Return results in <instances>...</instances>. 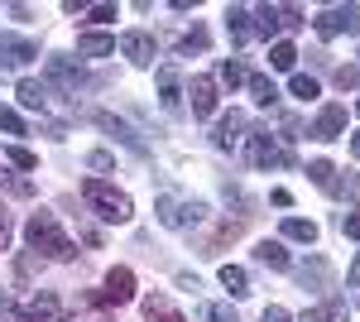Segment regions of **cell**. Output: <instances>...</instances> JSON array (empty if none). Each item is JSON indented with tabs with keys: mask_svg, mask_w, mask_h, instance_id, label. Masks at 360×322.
<instances>
[{
	"mask_svg": "<svg viewBox=\"0 0 360 322\" xmlns=\"http://www.w3.org/2000/svg\"><path fill=\"white\" fill-rule=\"evenodd\" d=\"M283 241L312 245V241H317V226H312V221H303V216H288V221H283Z\"/></svg>",
	"mask_w": 360,
	"mask_h": 322,
	"instance_id": "22",
	"label": "cell"
},
{
	"mask_svg": "<svg viewBox=\"0 0 360 322\" xmlns=\"http://www.w3.org/2000/svg\"><path fill=\"white\" fill-rule=\"evenodd\" d=\"M293 63H298V49H293L288 39H278L274 49H269V68H278V73H293Z\"/></svg>",
	"mask_w": 360,
	"mask_h": 322,
	"instance_id": "23",
	"label": "cell"
},
{
	"mask_svg": "<svg viewBox=\"0 0 360 322\" xmlns=\"http://www.w3.org/2000/svg\"><path fill=\"white\" fill-rule=\"evenodd\" d=\"M288 92L298 97V101H312L322 87H317V78H307V73H293V82H288Z\"/></svg>",
	"mask_w": 360,
	"mask_h": 322,
	"instance_id": "29",
	"label": "cell"
},
{
	"mask_svg": "<svg viewBox=\"0 0 360 322\" xmlns=\"http://www.w3.org/2000/svg\"><path fill=\"white\" fill-rule=\"evenodd\" d=\"M226 29H231V39H236V44H250V39H255V25H250V10H245V5H231V10H226Z\"/></svg>",
	"mask_w": 360,
	"mask_h": 322,
	"instance_id": "16",
	"label": "cell"
},
{
	"mask_svg": "<svg viewBox=\"0 0 360 322\" xmlns=\"http://www.w3.org/2000/svg\"><path fill=\"white\" fill-rule=\"evenodd\" d=\"M346 284H351V289H360V255H356V265H351V274H346Z\"/></svg>",
	"mask_w": 360,
	"mask_h": 322,
	"instance_id": "42",
	"label": "cell"
},
{
	"mask_svg": "<svg viewBox=\"0 0 360 322\" xmlns=\"http://www.w3.org/2000/svg\"><path fill=\"white\" fill-rule=\"evenodd\" d=\"M5 245H10V216L0 212V250H5Z\"/></svg>",
	"mask_w": 360,
	"mask_h": 322,
	"instance_id": "41",
	"label": "cell"
},
{
	"mask_svg": "<svg viewBox=\"0 0 360 322\" xmlns=\"http://www.w3.org/2000/svg\"><path fill=\"white\" fill-rule=\"evenodd\" d=\"M202 318H207V322H240L231 303H207V308H202Z\"/></svg>",
	"mask_w": 360,
	"mask_h": 322,
	"instance_id": "31",
	"label": "cell"
},
{
	"mask_svg": "<svg viewBox=\"0 0 360 322\" xmlns=\"http://www.w3.org/2000/svg\"><path fill=\"white\" fill-rule=\"evenodd\" d=\"M58 298L53 294H34L29 303H15V298H0V318L5 322H58Z\"/></svg>",
	"mask_w": 360,
	"mask_h": 322,
	"instance_id": "4",
	"label": "cell"
},
{
	"mask_svg": "<svg viewBox=\"0 0 360 322\" xmlns=\"http://www.w3.org/2000/svg\"><path fill=\"white\" fill-rule=\"evenodd\" d=\"M240 130H245V116H236V111H231V116H221V120H217L212 144H217V149H236V144H240Z\"/></svg>",
	"mask_w": 360,
	"mask_h": 322,
	"instance_id": "13",
	"label": "cell"
},
{
	"mask_svg": "<svg viewBox=\"0 0 360 322\" xmlns=\"http://www.w3.org/2000/svg\"><path fill=\"white\" fill-rule=\"evenodd\" d=\"M278 29H283V20H278V5H259V10H255V34H259V39H274Z\"/></svg>",
	"mask_w": 360,
	"mask_h": 322,
	"instance_id": "21",
	"label": "cell"
},
{
	"mask_svg": "<svg viewBox=\"0 0 360 322\" xmlns=\"http://www.w3.org/2000/svg\"><path fill=\"white\" fill-rule=\"evenodd\" d=\"M115 49L130 58L135 68H149V63H154V54H159L154 34H139V29H135V34H120V39H115Z\"/></svg>",
	"mask_w": 360,
	"mask_h": 322,
	"instance_id": "8",
	"label": "cell"
},
{
	"mask_svg": "<svg viewBox=\"0 0 360 322\" xmlns=\"http://www.w3.org/2000/svg\"><path fill=\"white\" fill-rule=\"evenodd\" d=\"M25 236H29V245H34L39 255H49V260H72V255H77V245L63 236V226H58L53 212H34L29 226H25Z\"/></svg>",
	"mask_w": 360,
	"mask_h": 322,
	"instance_id": "1",
	"label": "cell"
},
{
	"mask_svg": "<svg viewBox=\"0 0 360 322\" xmlns=\"http://www.w3.org/2000/svg\"><path fill=\"white\" fill-rule=\"evenodd\" d=\"M0 130H5V135H25V120H20L10 106H0Z\"/></svg>",
	"mask_w": 360,
	"mask_h": 322,
	"instance_id": "34",
	"label": "cell"
},
{
	"mask_svg": "<svg viewBox=\"0 0 360 322\" xmlns=\"http://www.w3.org/2000/svg\"><path fill=\"white\" fill-rule=\"evenodd\" d=\"M77 54H82V58L115 54V34H82V39H77Z\"/></svg>",
	"mask_w": 360,
	"mask_h": 322,
	"instance_id": "19",
	"label": "cell"
},
{
	"mask_svg": "<svg viewBox=\"0 0 360 322\" xmlns=\"http://www.w3.org/2000/svg\"><path fill=\"white\" fill-rule=\"evenodd\" d=\"M360 29V5H327L317 15V34L322 39H336V34H356Z\"/></svg>",
	"mask_w": 360,
	"mask_h": 322,
	"instance_id": "6",
	"label": "cell"
},
{
	"mask_svg": "<svg viewBox=\"0 0 360 322\" xmlns=\"http://www.w3.org/2000/svg\"><path fill=\"white\" fill-rule=\"evenodd\" d=\"M245 159H250V168H278V163H293V154H288V149H278L269 130H250Z\"/></svg>",
	"mask_w": 360,
	"mask_h": 322,
	"instance_id": "5",
	"label": "cell"
},
{
	"mask_svg": "<svg viewBox=\"0 0 360 322\" xmlns=\"http://www.w3.org/2000/svg\"><path fill=\"white\" fill-rule=\"evenodd\" d=\"M207 49V29H193V34H183V44H178V54H202Z\"/></svg>",
	"mask_w": 360,
	"mask_h": 322,
	"instance_id": "33",
	"label": "cell"
},
{
	"mask_svg": "<svg viewBox=\"0 0 360 322\" xmlns=\"http://www.w3.org/2000/svg\"><path fill=\"white\" fill-rule=\"evenodd\" d=\"M188 97H193V116L197 120H207L212 111H217V78H193V87H188Z\"/></svg>",
	"mask_w": 360,
	"mask_h": 322,
	"instance_id": "12",
	"label": "cell"
},
{
	"mask_svg": "<svg viewBox=\"0 0 360 322\" xmlns=\"http://www.w3.org/2000/svg\"><path fill=\"white\" fill-rule=\"evenodd\" d=\"M307 178H312L317 188H327V192L341 197V183H336V163L332 159H312V163H307Z\"/></svg>",
	"mask_w": 360,
	"mask_h": 322,
	"instance_id": "18",
	"label": "cell"
},
{
	"mask_svg": "<svg viewBox=\"0 0 360 322\" xmlns=\"http://www.w3.org/2000/svg\"><path fill=\"white\" fill-rule=\"evenodd\" d=\"M39 58V44L34 39H20V34H0V63L20 68V63H34Z\"/></svg>",
	"mask_w": 360,
	"mask_h": 322,
	"instance_id": "11",
	"label": "cell"
},
{
	"mask_svg": "<svg viewBox=\"0 0 360 322\" xmlns=\"http://www.w3.org/2000/svg\"><path fill=\"white\" fill-rule=\"evenodd\" d=\"M221 284H226V289H231L236 298H245V294H250V274H245L240 265H221Z\"/></svg>",
	"mask_w": 360,
	"mask_h": 322,
	"instance_id": "24",
	"label": "cell"
},
{
	"mask_svg": "<svg viewBox=\"0 0 360 322\" xmlns=\"http://www.w3.org/2000/svg\"><path fill=\"white\" fill-rule=\"evenodd\" d=\"M111 154H106V149H91V154H86V168H111Z\"/></svg>",
	"mask_w": 360,
	"mask_h": 322,
	"instance_id": "38",
	"label": "cell"
},
{
	"mask_svg": "<svg viewBox=\"0 0 360 322\" xmlns=\"http://www.w3.org/2000/svg\"><path fill=\"white\" fill-rule=\"evenodd\" d=\"M341 231H346L351 241H360V212H346V216H341Z\"/></svg>",
	"mask_w": 360,
	"mask_h": 322,
	"instance_id": "37",
	"label": "cell"
},
{
	"mask_svg": "<svg viewBox=\"0 0 360 322\" xmlns=\"http://www.w3.org/2000/svg\"><path fill=\"white\" fill-rule=\"evenodd\" d=\"M130 298H135V274L125 265H115L111 274H106V289L91 294V303H115V308H120V303H130Z\"/></svg>",
	"mask_w": 360,
	"mask_h": 322,
	"instance_id": "7",
	"label": "cell"
},
{
	"mask_svg": "<svg viewBox=\"0 0 360 322\" xmlns=\"http://www.w3.org/2000/svg\"><path fill=\"white\" fill-rule=\"evenodd\" d=\"M139 308H144V318H149V322H188V318H183V313H178V308H173L164 294H149L144 303H139Z\"/></svg>",
	"mask_w": 360,
	"mask_h": 322,
	"instance_id": "15",
	"label": "cell"
},
{
	"mask_svg": "<svg viewBox=\"0 0 360 322\" xmlns=\"http://www.w3.org/2000/svg\"><path fill=\"white\" fill-rule=\"evenodd\" d=\"M86 20H91V25H111V20H115V5H91V10H86Z\"/></svg>",
	"mask_w": 360,
	"mask_h": 322,
	"instance_id": "35",
	"label": "cell"
},
{
	"mask_svg": "<svg viewBox=\"0 0 360 322\" xmlns=\"http://www.w3.org/2000/svg\"><path fill=\"white\" fill-rule=\"evenodd\" d=\"M255 260L264 269H278V274H283V269H288V250H283V241H259L255 245Z\"/></svg>",
	"mask_w": 360,
	"mask_h": 322,
	"instance_id": "17",
	"label": "cell"
},
{
	"mask_svg": "<svg viewBox=\"0 0 360 322\" xmlns=\"http://www.w3.org/2000/svg\"><path fill=\"white\" fill-rule=\"evenodd\" d=\"M336 87L346 92V87H360V68H336Z\"/></svg>",
	"mask_w": 360,
	"mask_h": 322,
	"instance_id": "36",
	"label": "cell"
},
{
	"mask_svg": "<svg viewBox=\"0 0 360 322\" xmlns=\"http://www.w3.org/2000/svg\"><path fill=\"white\" fill-rule=\"evenodd\" d=\"M5 159L15 163V168H39V154H29L25 144H10V149H5Z\"/></svg>",
	"mask_w": 360,
	"mask_h": 322,
	"instance_id": "30",
	"label": "cell"
},
{
	"mask_svg": "<svg viewBox=\"0 0 360 322\" xmlns=\"http://www.w3.org/2000/svg\"><path fill=\"white\" fill-rule=\"evenodd\" d=\"M250 97H255V106H274V101H278V87L269 78H259V73H255V78H250Z\"/></svg>",
	"mask_w": 360,
	"mask_h": 322,
	"instance_id": "25",
	"label": "cell"
},
{
	"mask_svg": "<svg viewBox=\"0 0 360 322\" xmlns=\"http://www.w3.org/2000/svg\"><path fill=\"white\" fill-rule=\"evenodd\" d=\"M341 130H346V106H322V111H317V120L307 125V135H312V140H322V144L336 140Z\"/></svg>",
	"mask_w": 360,
	"mask_h": 322,
	"instance_id": "10",
	"label": "cell"
},
{
	"mask_svg": "<svg viewBox=\"0 0 360 322\" xmlns=\"http://www.w3.org/2000/svg\"><path fill=\"white\" fill-rule=\"evenodd\" d=\"M351 154H356V159H360V130H356V140H351Z\"/></svg>",
	"mask_w": 360,
	"mask_h": 322,
	"instance_id": "43",
	"label": "cell"
},
{
	"mask_svg": "<svg viewBox=\"0 0 360 322\" xmlns=\"http://www.w3.org/2000/svg\"><path fill=\"white\" fill-rule=\"evenodd\" d=\"M49 73H53L58 82H68V87H91V78H86L82 68H72L68 58H49Z\"/></svg>",
	"mask_w": 360,
	"mask_h": 322,
	"instance_id": "20",
	"label": "cell"
},
{
	"mask_svg": "<svg viewBox=\"0 0 360 322\" xmlns=\"http://www.w3.org/2000/svg\"><path fill=\"white\" fill-rule=\"evenodd\" d=\"M154 216L164 221L168 231H188V226H202V221H207V207H202V202H188V197L164 192V197L154 202Z\"/></svg>",
	"mask_w": 360,
	"mask_h": 322,
	"instance_id": "3",
	"label": "cell"
},
{
	"mask_svg": "<svg viewBox=\"0 0 360 322\" xmlns=\"http://www.w3.org/2000/svg\"><path fill=\"white\" fill-rule=\"evenodd\" d=\"M217 78H221L226 87H240V82H245V73H240V63H236V58H226L221 68H217Z\"/></svg>",
	"mask_w": 360,
	"mask_h": 322,
	"instance_id": "32",
	"label": "cell"
},
{
	"mask_svg": "<svg viewBox=\"0 0 360 322\" xmlns=\"http://www.w3.org/2000/svg\"><path fill=\"white\" fill-rule=\"evenodd\" d=\"M356 116H360V101H356Z\"/></svg>",
	"mask_w": 360,
	"mask_h": 322,
	"instance_id": "44",
	"label": "cell"
},
{
	"mask_svg": "<svg viewBox=\"0 0 360 322\" xmlns=\"http://www.w3.org/2000/svg\"><path fill=\"white\" fill-rule=\"evenodd\" d=\"M20 101H25L29 111H44L49 106V92H44L39 82H20Z\"/></svg>",
	"mask_w": 360,
	"mask_h": 322,
	"instance_id": "28",
	"label": "cell"
},
{
	"mask_svg": "<svg viewBox=\"0 0 360 322\" xmlns=\"http://www.w3.org/2000/svg\"><path fill=\"white\" fill-rule=\"evenodd\" d=\"M96 125H101V130H111L115 140H120V144H125V149H130V154H139V159H144V154H149V144H144V140H139V130H130V125H125V120H115L111 111H96Z\"/></svg>",
	"mask_w": 360,
	"mask_h": 322,
	"instance_id": "9",
	"label": "cell"
},
{
	"mask_svg": "<svg viewBox=\"0 0 360 322\" xmlns=\"http://www.w3.org/2000/svg\"><path fill=\"white\" fill-rule=\"evenodd\" d=\"M259 322H293V318H288V313H283L278 303H269V308H264V318H259Z\"/></svg>",
	"mask_w": 360,
	"mask_h": 322,
	"instance_id": "39",
	"label": "cell"
},
{
	"mask_svg": "<svg viewBox=\"0 0 360 322\" xmlns=\"http://www.w3.org/2000/svg\"><path fill=\"white\" fill-rule=\"evenodd\" d=\"M82 197H86V207L101 216V221H130V216H135V202H130L120 188L101 183V178H86V183H82Z\"/></svg>",
	"mask_w": 360,
	"mask_h": 322,
	"instance_id": "2",
	"label": "cell"
},
{
	"mask_svg": "<svg viewBox=\"0 0 360 322\" xmlns=\"http://www.w3.org/2000/svg\"><path fill=\"white\" fill-rule=\"evenodd\" d=\"M298 322H346V303H322V308L303 313Z\"/></svg>",
	"mask_w": 360,
	"mask_h": 322,
	"instance_id": "26",
	"label": "cell"
},
{
	"mask_svg": "<svg viewBox=\"0 0 360 322\" xmlns=\"http://www.w3.org/2000/svg\"><path fill=\"white\" fill-rule=\"evenodd\" d=\"M269 197H274V207H293V192H288V188H274Z\"/></svg>",
	"mask_w": 360,
	"mask_h": 322,
	"instance_id": "40",
	"label": "cell"
},
{
	"mask_svg": "<svg viewBox=\"0 0 360 322\" xmlns=\"http://www.w3.org/2000/svg\"><path fill=\"white\" fill-rule=\"evenodd\" d=\"M159 101H164V111L183 106V87H178V68H173V63L159 68Z\"/></svg>",
	"mask_w": 360,
	"mask_h": 322,
	"instance_id": "14",
	"label": "cell"
},
{
	"mask_svg": "<svg viewBox=\"0 0 360 322\" xmlns=\"http://www.w3.org/2000/svg\"><path fill=\"white\" fill-rule=\"evenodd\" d=\"M327 274H332V269H327V260H307V265L298 269L303 289H307V284H312V289H322V284H327Z\"/></svg>",
	"mask_w": 360,
	"mask_h": 322,
	"instance_id": "27",
	"label": "cell"
}]
</instances>
